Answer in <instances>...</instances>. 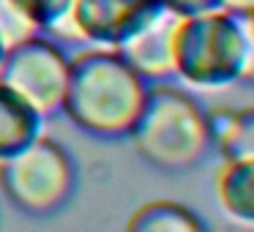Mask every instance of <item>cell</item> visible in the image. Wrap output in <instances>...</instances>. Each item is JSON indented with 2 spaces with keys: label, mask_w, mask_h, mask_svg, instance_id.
I'll return each mask as SVG.
<instances>
[{
  "label": "cell",
  "mask_w": 254,
  "mask_h": 232,
  "mask_svg": "<svg viewBox=\"0 0 254 232\" xmlns=\"http://www.w3.org/2000/svg\"><path fill=\"white\" fill-rule=\"evenodd\" d=\"M216 197L230 219L254 227V161L224 159L216 175Z\"/></svg>",
  "instance_id": "9c48e42d"
},
{
  "label": "cell",
  "mask_w": 254,
  "mask_h": 232,
  "mask_svg": "<svg viewBox=\"0 0 254 232\" xmlns=\"http://www.w3.org/2000/svg\"><path fill=\"white\" fill-rule=\"evenodd\" d=\"M0 82L17 90L41 115H55L66 96L68 55L52 39L33 33L6 47L0 60Z\"/></svg>",
  "instance_id": "5b68a950"
},
{
  "label": "cell",
  "mask_w": 254,
  "mask_h": 232,
  "mask_svg": "<svg viewBox=\"0 0 254 232\" xmlns=\"http://www.w3.org/2000/svg\"><path fill=\"white\" fill-rule=\"evenodd\" d=\"M22 11L33 19L36 30H44L52 36H66L77 39L71 25V8L74 0H17Z\"/></svg>",
  "instance_id": "7c38bea8"
},
{
  "label": "cell",
  "mask_w": 254,
  "mask_h": 232,
  "mask_svg": "<svg viewBox=\"0 0 254 232\" xmlns=\"http://www.w3.org/2000/svg\"><path fill=\"white\" fill-rule=\"evenodd\" d=\"M33 33H39V30L17 0H0V36H3L6 47L17 44V41L28 39Z\"/></svg>",
  "instance_id": "4fadbf2b"
},
{
  "label": "cell",
  "mask_w": 254,
  "mask_h": 232,
  "mask_svg": "<svg viewBox=\"0 0 254 232\" xmlns=\"http://www.w3.org/2000/svg\"><path fill=\"white\" fill-rule=\"evenodd\" d=\"M181 19L172 11H161L150 19L139 33H134L126 44L118 47L123 58L134 66V71L142 74L148 82L175 77V33Z\"/></svg>",
  "instance_id": "52a82bcc"
},
{
  "label": "cell",
  "mask_w": 254,
  "mask_h": 232,
  "mask_svg": "<svg viewBox=\"0 0 254 232\" xmlns=\"http://www.w3.org/2000/svg\"><path fill=\"white\" fill-rule=\"evenodd\" d=\"M224 11H238V14H249L254 8V0H221Z\"/></svg>",
  "instance_id": "9a60e30c"
},
{
  "label": "cell",
  "mask_w": 254,
  "mask_h": 232,
  "mask_svg": "<svg viewBox=\"0 0 254 232\" xmlns=\"http://www.w3.org/2000/svg\"><path fill=\"white\" fill-rule=\"evenodd\" d=\"M246 19H249V25H252V30H254V8H252V11L246 14Z\"/></svg>",
  "instance_id": "e0dca14e"
},
{
  "label": "cell",
  "mask_w": 254,
  "mask_h": 232,
  "mask_svg": "<svg viewBox=\"0 0 254 232\" xmlns=\"http://www.w3.org/2000/svg\"><path fill=\"white\" fill-rule=\"evenodd\" d=\"M3 55H6V41H3V36H0V60H3Z\"/></svg>",
  "instance_id": "2e32d148"
},
{
  "label": "cell",
  "mask_w": 254,
  "mask_h": 232,
  "mask_svg": "<svg viewBox=\"0 0 254 232\" xmlns=\"http://www.w3.org/2000/svg\"><path fill=\"white\" fill-rule=\"evenodd\" d=\"M208 117L213 148H219L224 159L254 161V107L208 112Z\"/></svg>",
  "instance_id": "30bf717a"
},
{
  "label": "cell",
  "mask_w": 254,
  "mask_h": 232,
  "mask_svg": "<svg viewBox=\"0 0 254 232\" xmlns=\"http://www.w3.org/2000/svg\"><path fill=\"white\" fill-rule=\"evenodd\" d=\"M0 188L22 213L47 216L74 191V161L55 139L39 137L19 153L0 159Z\"/></svg>",
  "instance_id": "277c9868"
},
{
  "label": "cell",
  "mask_w": 254,
  "mask_h": 232,
  "mask_svg": "<svg viewBox=\"0 0 254 232\" xmlns=\"http://www.w3.org/2000/svg\"><path fill=\"white\" fill-rule=\"evenodd\" d=\"M175 77L197 90L254 82V30L246 14L210 11L178 22Z\"/></svg>",
  "instance_id": "7a4b0ae2"
},
{
  "label": "cell",
  "mask_w": 254,
  "mask_h": 232,
  "mask_svg": "<svg viewBox=\"0 0 254 232\" xmlns=\"http://www.w3.org/2000/svg\"><path fill=\"white\" fill-rule=\"evenodd\" d=\"M128 230L131 232H199V230H205V224L186 205L159 199V202L142 205L131 216Z\"/></svg>",
  "instance_id": "8fae6325"
},
{
  "label": "cell",
  "mask_w": 254,
  "mask_h": 232,
  "mask_svg": "<svg viewBox=\"0 0 254 232\" xmlns=\"http://www.w3.org/2000/svg\"><path fill=\"white\" fill-rule=\"evenodd\" d=\"M44 115L30 107L17 90L0 82V159L19 153L41 137Z\"/></svg>",
  "instance_id": "ba28073f"
},
{
  "label": "cell",
  "mask_w": 254,
  "mask_h": 232,
  "mask_svg": "<svg viewBox=\"0 0 254 232\" xmlns=\"http://www.w3.org/2000/svg\"><path fill=\"white\" fill-rule=\"evenodd\" d=\"M167 11H172L178 19H189V17H199V14H210V11H221V0H161Z\"/></svg>",
  "instance_id": "5bb4252c"
},
{
  "label": "cell",
  "mask_w": 254,
  "mask_h": 232,
  "mask_svg": "<svg viewBox=\"0 0 254 232\" xmlns=\"http://www.w3.org/2000/svg\"><path fill=\"white\" fill-rule=\"evenodd\" d=\"M161 11V0H74L71 25L77 39L118 50Z\"/></svg>",
  "instance_id": "8992f818"
},
{
  "label": "cell",
  "mask_w": 254,
  "mask_h": 232,
  "mask_svg": "<svg viewBox=\"0 0 254 232\" xmlns=\"http://www.w3.org/2000/svg\"><path fill=\"white\" fill-rule=\"evenodd\" d=\"M128 139L150 167L167 172L191 170L213 148L208 112L191 93L167 82L148 85Z\"/></svg>",
  "instance_id": "3957f363"
},
{
  "label": "cell",
  "mask_w": 254,
  "mask_h": 232,
  "mask_svg": "<svg viewBox=\"0 0 254 232\" xmlns=\"http://www.w3.org/2000/svg\"><path fill=\"white\" fill-rule=\"evenodd\" d=\"M148 79L118 50L96 47L68 58V82L61 110L85 134L128 137L142 110Z\"/></svg>",
  "instance_id": "6da1fadb"
}]
</instances>
